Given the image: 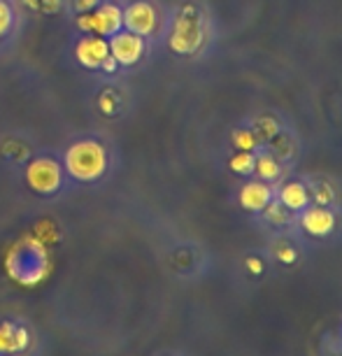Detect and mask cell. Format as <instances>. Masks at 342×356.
<instances>
[{
    "instance_id": "1",
    "label": "cell",
    "mask_w": 342,
    "mask_h": 356,
    "mask_svg": "<svg viewBox=\"0 0 342 356\" xmlns=\"http://www.w3.org/2000/svg\"><path fill=\"white\" fill-rule=\"evenodd\" d=\"M63 168L65 175L77 182H98L110 170V152H107L105 143L96 136H82L75 138L65 147L63 152Z\"/></svg>"
},
{
    "instance_id": "2",
    "label": "cell",
    "mask_w": 342,
    "mask_h": 356,
    "mask_svg": "<svg viewBox=\"0 0 342 356\" xmlns=\"http://www.w3.org/2000/svg\"><path fill=\"white\" fill-rule=\"evenodd\" d=\"M168 47L177 56H193L207 42V17L196 3H184L172 12L168 26Z\"/></svg>"
},
{
    "instance_id": "3",
    "label": "cell",
    "mask_w": 342,
    "mask_h": 356,
    "mask_svg": "<svg viewBox=\"0 0 342 356\" xmlns=\"http://www.w3.org/2000/svg\"><path fill=\"white\" fill-rule=\"evenodd\" d=\"M24 179L28 189L38 196H54L63 189L65 182V168L63 161L56 154H35L24 170Z\"/></svg>"
},
{
    "instance_id": "4",
    "label": "cell",
    "mask_w": 342,
    "mask_h": 356,
    "mask_svg": "<svg viewBox=\"0 0 342 356\" xmlns=\"http://www.w3.org/2000/svg\"><path fill=\"white\" fill-rule=\"evenodd\" d=\"M75 29L82 35L91 33V35L112 38L114 33L124 29V5L117 3V0H103L96 10L75 15Z\"/></svg>"
},
{
    "instance_id": "5",
    "label": "cell",
    "mask_w": 342,
    "mask_h": 356,
    "mask_svg": "<svg viewBox=\"0 0 342 356\" xmlns=\"http://www.w3.org/2000/svg\"><path fill=\"white\" fill-rule=\"evenodd\" d=\"M124 29L149 40L161 29V12L152 0H129L124 5Z\"/></svg>"
},
{
    "instance_id": "6",
    "label": "cell",
    "mask_w": 342,
    "mask_h": 356,
    "mask_svg": "<svg viewBox=\"0 0 342 356\" xmlns=\"http://www.w3.org/2000/svg\"><path fill=\"white\" fill-rule=\"evenodd\" d=\"M107 44H110V56L119 63V68H133L147 54V40L126 29L107 38Z\"/></svg>"
},
{
    "instance_id": "7",
    "label": "cell",
    "mask_w": 342,
    "mask_h": 356,
    "mask_svg": "<svg viewBox=\"0 0 342 356\" xmlns=\"http://www.w3.org/2000/svg\"><path fill=\"white\" fill-rule=\"evenodd\" d=\"M72 56H75L77 65H82L84 70H100L105 63V58L110 56L107 38L84 33L82 38H77L75 47H72Z\"/></svg>"
},
{
    "instance_id": "8",
    "label": "cell",
    "mask_w": 342,
    "mask_h": 356,
    "mask_svg": "<svg viewBox=\"0 0 342 356\" xmlns=\"http://www.w3.org/2000/svg\"><path fill=\"white\" fill-rule=\"evenodd\" d=\"M300 224H303L305 231L314 235V238H324V235H328L335 228V214L328 210L326 205L305 207Z\"/></svg>"
},
{
    "instance_id": "9",
    "label": "cell",
    "mask_w": 342,
    "mask_h": 356,
    "mask_svg": "<svg viewBox=\"0 0 342 356\" xmlns=\"http://www.w3.org/2000/svg\"><path fill=\"white\" fill-rule=\"evenodd\" d=\"M272 200V189L266 182H247L240 189V205L250 212L266 210V205Z\"/></svg>"
},
{
    "instance_id": "10",
    "label": "cell",
    "mask_w": 342,
    "mask_h": 356,
    "mask_svg": "<svg viewBox=\"0 0 342 356\" xmlns=\"http://www.w3.org/2000/svg\"><path fill=\"white\" fill-rule=\"evenodd\" d=\"M31 342V335L24 326H15L10 321L0 324V354H15L24 352Z\"/></svg>"
},
{
    "instance_id": "11",
    "label": "cell",
    "mask_w": 342,
    "mask_h": 356,
    "mask_svg": "<svg viewBox=\"0 0 342 356\" xmlns=\"http://www.w3.org/2000/svg\"><path fill=\"white\" fill-rule=\"evenodd\" d=\"M279 203L289 212H303L310 205V189L303 182H286L279 189Z\"/></svg>"
},
{
    "instance_id": "12",
    "label": "cell",
    "mask_w": 342,
    "mask_h": 356,
    "mask_svg": "<svg viewBox=\"0 0 342 356\" xmlns=\"http://www.w3.org/2000/svg\"><path fill=\"white\" fill-rule=\"evenodd\" d=\"M19 31V10L15 0H0V44L10 42Z\"/></svg>"
},
{
    "instance_id": "13",
    "label": "cell",
    "mask_w": 342,
    "mask_h": 356,
    "mask_svg": "<svg viewBox=\"0 0 342 356\" xmlns=\"http://www.w3.org/2000/svg\"><path fill=\"white\" fill-rule=\"evenodd\" d=\"M254 170H256V175L261 179H277L279 177V163L277 159L272 156V154H261V156H256V163H254Z\"/></svg>"
},
{
    "instance_id": "14",
    "label": "cell",
    "mask_w": 342,
    "mask_h": 356,
    "mask_svg": "<svg viewBox=\"0 0 342 356\" xmlns=\"http://www.w3.org/2000/svg\"><path fill=\"white\" fill-rule=\"evenodd\" d=\"M261 140L256 138V133L250 129H238L233 131V145L238 147L240 152H254L259 147Z\"/></svg>"
},
{
    "instance_id": "15",
    "label": "cell",
    "mask_w": 342,
    "mask_h": 356,
    "mask_svg": "<svg viewBox=\"0 0 342 356\" xmlns=\"http://www.w3.org/2000/svg\"><path fill=\"white\" fill-rule=\"evenodd\" d=\"M254 163H256V156H254L252 152H238L236 156L228 161L231 170L238 172V175H250V172H254Z\"/></svg>"
},
{
    "instance_id": "16",
    "label": "cell",
    "mask_w": 342,
    "mask_h": 356,
    "mask_svg": "<svg viewBox=\"0 0 342 356\" xmlns=\"http://www.w3.org/2000/svg\"><path fill=\"white\" fill-rule=\"evenodd\" d=\"M266 219L270 221V224H277V226H284V224H289V219H291V212L286 210L284 205L279 203H275V200H270V203L266 205Z\"/></svg>"
},
{
    "instance_id": "17",
    "label": "cell",
    "mask_w": 342,
    "mask_h": 356,
    "mask_svg": "<svg viewBox=\"0 0 342 356\" xmlns=\"http://www.w3.org/2000/svg\"><path fill=\"white\" fill-rule=\"evenodd\" d=\"M254 133H256L259 140H272L275 136H277V124H275L270 117H261V119H256Z\"/></svg>"
},
{
    "instance_id": "18",
    "label": "cell",
    "mask_w": 342,
    "mask_h": 356,
    "mask_svg": "<svg viewBox=\"0 0 342 356\" xmlns=\"http://www.w3.org/2000/svg\"><path fill=\"white\" fill-rule=\"evenodd\" d=\"M65 8H68V0H38L40 15H58Z\"/></svg>"
},
{
    "instance_id": "19",
    "label": "cell",
    "mask_w": 342,
    "mask_h": 356,
    "mask_svg": "<svg viewBox=\"0 0 342 356\" xmlns=\"http://www.w3.org/2000/svg\"><path fill=\"white\" fill-rule=\"evenodd\" d=\"M103 0H68V8L72 15H84V12H91L96 10Z\"/></svg>"
},
{
    "instance_id": "20",
    "label": "cell",
    "mask_w": 342,
    "mask_h": 356,
    "mask_svg": "<svg viewBox=\"0 0 342 356\" xmlns=\"http://www.w3.org/2000/svg\"><path fill=\"white\" fill-rule=\"evenodd\" d=\"M314 200H317L319 205H328L333 200V189L328 184H319L317 193H314Z\"/></svg>"
},
{
    "instance_id": "21",
    "label": "cell",
    "mask_w": 342,
    "mask_h": 356,
    "mask_svg": "<svg viewBox=\"0 0 342 356\" xmlns=\"http://www.w3.org/2000/svg\"><path fill=\"white\" fill-rule=\"evenodd\" d=\"M277 259L282 261V264H293L296 261V252H293V247H279L277 250Z\"/></svg>"
},
{
    "instance_id": "22",
    "label": "cell",
    "mask_w": 342,
    "mask_h": 356,
    "mask_svg": "<svg viewBox=\"0 0 342 356\" xmlns=\"http://www.w3.org/2000/svg\"><path fill=\"white\" fill-rule=\"evenodd\" d=\"M247 268H250L252 275H261V273H263V264H261V259H256V257L247 259Z\"/></svg>"
},
{
    "instance_id": "23",
    "label": "cell",
    "mask_w": 342,
    "mask_h": 356,
    "mask_svg": "<svg viewBox=\"0 0 342 356\" xmlns=\"http://www.w3.org/2000/svg\"><path fill=\"white\" fill-rule=\"evenodd\" d=\"M100 70L107 72V75H112V72H117V70H119V63L114 61L112 56H107V58H105V63H103V68H100Z\"/></svg>"
}]
</instances>
